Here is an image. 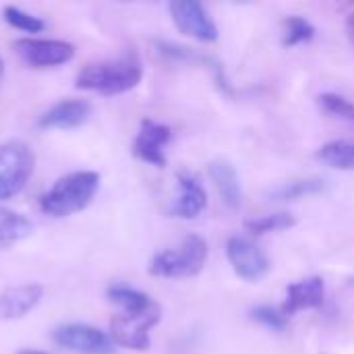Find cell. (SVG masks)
I'll return each instance as SVG.
<instances>
[{"label":"cell","mask_w":354,"mask_h":354,"mask_svg":"<svg viewBox=\"0 0 354 354\" xmlns=\"http://www.w3.org/2000/svg\"><path fill=\"white\" fill-rule=\"evenodd\" d=\"M31 230H33V224L23 214L2 212L0 214V249L21 243L23 239L31 234Z\"/></svg>","instance_id":"obj_18"},{"label":"cell","mask_w":354,"mask_h":354,"mask_svg":"<svg viewBox=\"0 0 354 354\" xmlns=\"http://www.w3.org/2000/svg\"><path fill=\"white\" fill-rule=\"evenodd\" d=\"M209 176L228 207H239L243 199V189L234 166L226 160H216L209 164Z\"/></svg>","instance_id":"obj_15"},{"label":"cell","mask_w":354,"mask_h":354,"mask_svg":"<svg viewBox=\"0 0 354 354\" xmlns=\"http://www.w3.org/2000/svg\"><path fill=\"white\" fill-rule=\"evenodd\" d=\"M44 286L37 282H27L12 286L0 295V319H21L29 315L41 301Z\"/></svg>","instance_id":"obj_14"},{"label":"cell","mask_w":354,"mask_h":354,"mask_svg":"<svg viewBox=\"0 0 354 354\" xmlns=\"http://www.w3.org/2000/svg\"><path fill=\"white\" fill-rule=\"evenodd\" d=\"M324 299H326V284H324V278L311 276V278L292 282V284L286 288V299H284V303H282L280 309H282V313L290 319V317H295V315L301 313V311L322 307V305H324Z\"/></svg>","instance_id":"obj_11"},{"label":"cell","mask_w":354,"mask_h":354,"mask_svg":"<svg viewBox=\"0 0 354 354\" xmlns=\"http://www.w3.org/2000/svg\"><path fill=\"white\" fill-rule=\"evenodd\" d=\"M319 191H324V180L307 178V180H295V183H288V185L276 189L274 197H278V199H297V197L313 195V193H319Z\"/></svg>","instance_id":"obj_23"},{"label":"cell","mask_w":354,"mask_h":354,"mask_svg":"<svg viewBox=\"0 0 354 354\" xmlns=\"http://www.w3.org/2000/svg\"><path fill=\"white\" fill-rule=\"evenodd\" d=\"M172 139V129L164 122L145 118L137 131L133 141V156L149 166L164 168L166 166V145Z\"/></svg>","instance_id":"obj_10"},{"label":"cell","mask_w":354,"mask_h":354,"mask_svg":"<svg viewBox=\"0 0 354 354\" xmlns=\"http://www.w3.org/2000/svg\"><path fill=\"white\" fill-rule=\"evenodd\" d=\"M176 185H178V195L174 199L172 214L183 220H195L207 205V193L201 180L193 172L180 170L176 174Z\"/></svg>","instance_id":"obj_12"},{"label":"cell","mask_w":354,"mask_h":354,"mask_svg":"<svg viewBox=\"0 0 354 354\" xmlns=\"http://www.w3.org/2000/svg\"><path fill=\"white\" fill-rule=\"evenodd\" d=\"M319 102V108L332 116V118H338L346 124L354 127V102L348 100L346 95H340V93H334V91H328V93H322L317 97Z\"/></svg>","instance_id":"obj_21"},{"label":"cell","mask_w":354,"mask_h":354,"mask_svg":"<svg viewBox=\"0 0 354 354\" xmlns=\"http://www.w3.org/2000/svg\"><path fill=\"white\" fill-rule=\"evenodd\" d=\"M346 31H348V37H351V41H353L354 46V10L348 15V19H346Z\"/></svg>","instance_id":"obj_25"},{"label":"cell","mask_w":354,"mask_h":354,"mask_svg":"<svg viewBox=\"0 0 354 354\" xmlns=\"http://www.w3.org/2000/svg\"><path fill=\"white\" fill-rule=\"evenodd\" d=\"M297 224V218L288 212H276V214H266V216H255L251 220L245 222L247 232L255 234V236H263L270 232H278V230H286L292 228Z\"/></svg>","instance_id":"obj_19"},{"label":"cell","mask_w":354,"mask_h":354,"mask_svg":"<svg viewBox=\"0 0 354 354\" xmlns=\"http://www.w3.org/2000/svg\"><path fill=\"white\" fill-rule=\"evenodd\" d=\"M162 319V309L156 303L151 309L141 313H118L110 322V338L116 346L143 353L149 348V332Z\"/></svg>","instance_id":"obj_5"},{"label":"cell","mask_w":354,"mask_h":354,"mask_svg":"<svg viewBox=\"0 0 354 354\" xmlns=\"http://www.w3.org/2000/svg\"><path fill=\"white\" fill-rule=\"evenodd\" d=\"M207 253V243L199 234H187L178 247L156 253L147 270L158 278H193L205 268Z\"/></svg>","instance_id":"obj_3"},{"label":"cell","mask_w":354,"mask_h":354,"mask_svg":"<svg viewBox=\"0 0 354 354\" xmlns=\"http://www.w3.org/2000/svg\"><path fill=\"white\" fill-rule=\"evenodd\" d=\"M17 354H48V353H44V351H35V348H21Z\"/></svg>","instance_id":"obj_26"},{"label":"cell","mask_w":354,"mask_h":354,"mask_svg":"<svg viewBox=\"0 0 354 354\" xmlns=\"http://www.w3.org/2000/svg\"><path fill=\"white\" fill-rule=\"evenodd\" d=\"M2 17L10 27H15L19 31H25V33H31V35L41 33L46 29V21L41 17H37L33 12H27V10H23V8H19L15 4H6L2 8Z\"/></svg>","instance_id":"obj_22"},{"label":"cell","mask_w":354,"mask_h":354,"mask_svg":"<svg viewBox=\"0 0 354 354\" xmlns=\"http://www.w3.org/2000/svg\"><path fill=\"white\" fill-rule=\"evenodd\" d=\"M89 114H91V104L87 100L68 97V100H62V102L54 104L52 108H48L39 116L37 127L46 129V131H52V129L66 131V129L81 127L89 118Z\"/></svg>","instance_id":"obj_13"},{"label":"cell","mask_w":354,"mask_h":354,"mask_svg":"<svg viewBox=\"0 0 354 354\" xmlns=\"http://www.w3.org/2000/svg\"><path fill=\"white\" fill-rule=\"evenodd\" d=\"M106 297L110 303L120 307V313H141V311H147L156 305L149 295H145L133 286H127V284L108 286Z\"/></svg>","instance_id":"obj_16"},{"label":"cell","mask_w":354,"mask_h":354,"mask_svg":"<svg viewBox=\"0 0 354 354\" xmlns=\"http://www.w3.org/2000/svg\"><path fill=\"white\" fill-rule=\"evenodd\" d=\"M35 156L23 141L0 143V201L17 197L33 174Z\"/></svg>","instance_id":"obj_4"},{"label":"cell","mask_w":354,"mask_h":354,"mask_svg":"<svg viewBox=\"0 0 354 354\" xmlns=\"http://www.w3.org/2000/svg\"><path fill=\"white\" fill-rule=\"evenodd\" d=\"M170 15L180 33L199 39V41H216L218 27L205 6L195 0H176L170 4Z\"/></svg>","instance_id":"obj_9"},{"label":"cell","mask_w":354,"mask_h":354,"mask_svg":"<svg viewBox=\"0 0 354 354\" xmlns=\"http://www.w3.org/2000/svg\"><path fill=\"white\" fill-rule=\"evenodd\" d=\"M251 317L255 322H259L263 328L272 330V332H284L288 326V317L282 313V309L270 307V305H259L251 311Z\"/></svg>","instance_id":"obj_24"},{"label":"cell","mask_w":354,"mask_h":354,"mask_svg":"<svg viewBox=\"0 0 354 354\" xmlns=\"http://www.w3.org/2000/svg\"><path fill=\"white\" fill-rule=\"evenodd\" d=\"M143 79V66L137 58L127 56L118 60H102L85 64L75 79L77 89L100 95H120L135 89Z\"/></svg>","instance_id":"obj_1"},{"label":"cell","mask_w":354,"mask_h":354,"mask_svg":"<svg viewBox=\"0 0 354 354\" xmlns=\"http://www.w3.org/2000/svg\"><path fill=\"white\" fill-rule=\"evenodd\" d=\"M226 257L239 278L245 282H259L270 272L268 255L249 239L245 236H230L226 243Z\"/></svg>","instance_id":"obj_8"},{"label":"cell","mask_w":354,"mask_h":354,"mask_svg":"<svg viewBox=\"0 0 354 354\" xmlns=\"http://www.w3.org/2000/svg\"><path fill=\"white\" fill-rule=\"evenodd\" d=\"M2 75H4V60L0 58V79H2Z\"/></svg>","instance_id":"obj_27"},{"label":"cell","mask_w":354,"mask_h":354,"mask_svg":"<svg viewBox=\"0 0 354 354\" xmlns=\"http://www.w3.org/2000/svg\"><path fill=\"white\" fill-rule=\"evenodd\" d=\"M317 160L336 170L354 172V139H334L319 147Z\"/></svg>","instance_id":"obj_17"},{"label":"cell","mask_w":354,"mask_h":354,"mask_svg":"<svg viewBox=\"0 0 354 354\" xmlns=\"http://www.w3.org/2000/svg\"><path fill=\"white\" fill-rule=\"evenodd\" d=\"M100 189V174L91 170L71 172L58 178L41 197L39 209L50 218H68L83 212Z\"/></svg>","instance_id":"obj_2"},{"label":"cell","mask_w":354,"mask_h":354,"mask_svg":"<svg viewBox=\"0 0 354 354\" xmlns=\"http://www.w3.org/2000/svg\"><path fill=\"white\" fill-rule=\"evenodd\" d=\"M315 37V27L301 15H290L282 21V44L286 48H295L307 44Z\"/></svg>","instance_id":"obj_20"},{"label":"cell","mask_w":354,"mask_h":354,"mask_svg":"<svg viewBox=\"0 0 354 354\" xmlns=\"http://www.w3.org/2000/svg\"><path fill=\"white\" fill-rule=\"evenodd\" d=\"M17 56L31 68H54L75 58V46L64 39L23 37L15 41Z\"/></svg>","instance_id":"obj_6"},{"label":"cell","mask_w":354,"mask_h":354,"mask_svg":"<svg viewBox=\"0 0 354 354\" xmlns=\"http://www.w3.org/2000/svg\"><path fill=\"white\" fill-rule=\"evenodd\" d=\"M54 342L75 354H114L116 351L110 334L87 324H66L56 328Z\"/></svg>","instance_id":"obj_7"}]
</instances>
